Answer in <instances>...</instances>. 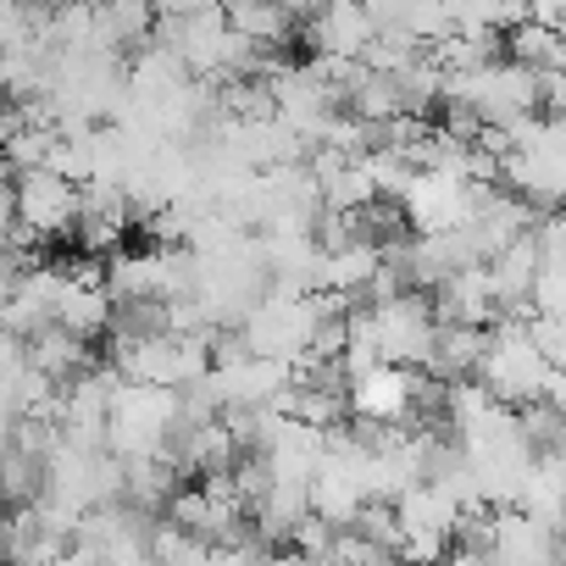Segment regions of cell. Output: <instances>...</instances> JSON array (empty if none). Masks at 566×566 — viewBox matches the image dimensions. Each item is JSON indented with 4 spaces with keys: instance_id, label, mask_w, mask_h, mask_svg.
<instances>
[{
    "instance_id": "obj_13",
    "label": "cell",
    "mask_w": 566,
    "mask_h": 566,
    "mask_svg": "<svg viewBox=\"0 0 566 566\" xmlns=\"http://www.w3.org/2000/svg\"><path fill=\"white\" fill-rule=\"evenodd\" d=\"M211 384L222 406H277L283 389H290V367L266 356H244L239 367H211Z\"/></svg>"
},
{
    "instance_id": "obj_15",
    "label": "cell",
    "mask_w": 566,
    "mask_h": 566,
    "mask_svg": "<svg viewBox=\"0 0 566 566\" xmlns=\"http://www.w3.org/2000/svg\"><path fill=\"white\" fill-rule=\"evenodd\" d=\"M560 500H566V467H560V450H544V455H533V467L522 478L516 511H527L533 522L560 533Z\"/></svg>"
},
{
    "instance_id": "obj_22",
    "label": "cell",
    "mask_w": 566,
    "mask_h": 566,
    "mask_svg": "<svg viewBox=\"0 0 566 566\" xmlns=\"http://www.w3.org/2000/svg\"><path fill=\"white\" fill-rule=\"evenodd\" d=\"M350 533L367 538V544L384 549V555L400 549V522H395V505H389V500H367V505L350 516Z\"/></svg>"
},
{
    "instance_id": "obj_11",
    "label": "cell",
    "mask_w": 566,
    "mask_h": 566,
    "mask_svg": "<svg viewBox=\"0 0 566 566\" xmlns=\"http://www.w3.org/2000/svg\"><path fill=\"white\" fill-rule=\"evenodd\" d=\"M367 7V23L373 34H400L411 45H439L450 34V18H444V0H361Z\"/></svg>"
},
{
    "instance_id": "obj_14",
    "label": "cell",
    "mask_w": 566,
    "mask_h": 566,
    "mask_svg": "<svg viewBox=\"0 0 566 566\" xmlns=\"http://www.w3.org/2000/svg\"><path fill=\"white\" fill-rule=\"evenodd\" d=\"M483 345H489V328H461V323H433V345L422 356L417 373H433L439 384H455V378H472L478 361H483Z\"/></svg>"
},
{
    "instance_id": "obj_18",
    "label": "cell",
    "mask_w": 566,
    "mask_h": 566,
    "mask_svg": "<svg viewBox=\"0 0 566 566\" xmlns=\"http://www.w3.org/2000/svg\"><path fill=\"white\" fill-rule=\"evenodd\" d=\"M500 51H505V62H516V67H527V73H555V67L566 62L560 29H544V23H533V18L511 23L505 40H500Z\"/></svg>"
},
{
    "instance_id": "obj_33",
    "label": "cell",
    "mask_w": 566,
    "mask_h": 566,
    "mask_svg": "<svg viewBox=\"0 0 566 566\" xmlns=\"http://www.w3.org/2000/svg\"><path fill=\"white\" fill-rule=\"evenodd\" d=\"M489 566H500V560H489Z\"/></svg>"
},
{
    "instance_id": "obj_7",
    "label": "cell",
    "mask_w": 566,
    "mask_h": 566,
    "mask_svg": "<svg viewBox=\"0 0 566 566\" xmlns=\"http://www.w3.org/2000/svg\"><path fill=\"white\" fill-rule=\"evenodd\" d=\"M301 40L312 45V56H345V62H356L361 45L373 40L367 7H361V0H317V12L301 23Z\"/></svg>"
},
{
    "instance_id": "obj_2",
    "label": "cell",
    "mask_w": 566,
    "mask_h": 566,
    "mask_svg": "<svg viewBox=\"0 0 566 566\" xmlns=\"http://www.w3.org/2000/svg\"><path fill=\"white\" fill-rule=\"evenodd\" d=\"M172 433V389H150V384H123L106 406V450L134 461V455H156L167 450Z\"/></svg>"
},
{
    "instance_id": "obj_32",
    "label": "cell",
    "mask_w": 566,
    "mask_h": 566,
    "mask_svg": "<svg viewBox=\"0 0 566 566\" xmlns=\"http://www.w3.org/2000/svg\"><path fill=\"white\" fill-rule=\"evenodd\" d=\"M0 511H7V494H0Z\"/></svg>"
},
{
    "instance_id": "obj_34",
    "label": "cell",
    "mask_w": 566,
    "mask_h": 566,
    "mask_svg": "<svg viewBox=\"0 0 566 566\" xmlns=\"http://www.w3.org/2000/svg\"><path fill=\"white\" fill-rule=\"evenodd\" d=\"M0 178H7V172H0Z\"/></svg>"
},
{
    "instance_id": "obj_10",
    "label": "cell",
    "mask_w": 566,
    "mask_h": 566,
    "mask_svg": "<svg viewBox=\"0 0 566 566\" xmlns=\"http://www.w3.org/2000/svg\"><path fill=\"white\" fill-rule=\"evenodd\" d=\"M411 384H417V367H373V373L345 384V406L356 417H373V422H406Z\"/></svg>"
},
{
    "instance_id": "obj_29",
    "label": "cell",
    "mask_w": 566,
    "mask_h": 566,
    "mask_svg": "<svg viewBox=\"0 0 566 566\" xmlns=\"http://www.w3.org/2000/svg\"><path fill=\"white\" fill-rule=\"evenodd\" d=\"M18 239V206H12V184L0 178V244Z\"/></svg>"
},
{
    "instance_id": "obj_21",
    "label": "cell",
    "mask_w": 566,
    "mask_h": 566,
    "mask_svg": "<svg viewBox=\"0 0 566 566\" xmlns=\"http://www.w3.org/2000/svg\"><path fill=\"white\" fill-rule=\"evenodd\" d=\"M516 433H522V444H527L533 455H544V450H560V444H566L560 406H544V400H527V406H516Z\"/></svg>"
},
{
    "instance_id": "obj_3",
    "label": "cell",
    "mask_w": 566,
    "mask_h": 566,
    "mask_svg": "<svg viewBox=\"0 0 566 566\" xmlns=\"http://www.w3.org/2000/svg\"><path fill=\"white\" fill-rule=\"evenodd\" d=\"M367 328H373V345H378V361L384 367H422V356L433 345L428 295L400 290V295L367 301Z\"/></svg>"
},
{
    "instance_id": "obj_30",
    "label": "cell",
    "mask_w": 566,
    "mask_h": 566,
    "mask_svg": "<svg viewBox=\"0 0 566 566\" xmlns=\"http://www.w3.org/2000/svg\"><path fill=\"white\" fill-rule=\"evenodd\" d=\"M23 7H51V0H23Z\"/></svg>"
},
{
    "instance_id": "obj_12",
    "label": "cell",
    "mask_w": 566,
    "mask_h": 566,
    "mask_svg": "<svg viewBox=\"0 0 566 566\" xmlns=\"http://www.w3.org/2000/svg\"><path fill=\"white\" fill-rule=\"evenodd\" d=\"M389 505H395L400 538H433V544H450L455 516H461V505H455L439 483H411V489H400Z\"/></svg>"
},
{
    "instance_id": "obj_31",
    "label": "cell",
    "mask_w": 566,
    "mask_h": 566,
    "mask_svg": "<svg viewBox=\"0 0 566 566\" xmlns=\"http://www.w3.org/2000/svg\"><path fill=\"white\" fill-rule=\"evenodd\" d=\"M95 7H123V0H95Z\"/></svg>"
},
{
    "instance_id": "obj_8",
    "label": "cell",
    "mask_w": 566,
    "mask_h": 566,
    "mask_svg": "<svg viewBox=\"0 0 566 566\" xmlns=\"http://www.w3.org/2000/svg\"><path fill=\"white\" fill-rule=\"evenodd\" d=\"M101 261H78L62 272V295H56V328L78 334V339H95L112 317V295L101 290Z\"/></svg>"
},
{
    "instance_id": "obj_19",
    "label": "cell",
    "mask_w": 566,
    "mask_h": 566,
    "mask_svg": "<svg viewBox=\"0 0 566 566\" xmlns=\"http://www.w3.org/2000/svg\"><path fill=\"white\" fill-rule=\"evenodd\" d=\"M222 18H228V29H233V34L255 40L261 51H283V45L295 40V18L283 12L277 0H239V7H228Z\"/></svg>"
},
{
    "instance_id": "obj_23",
    "label": "cell",
    "mask_w": 566,
    "mask_h": 566,
    "mask_svg": "<svg viewBox=\"0 0 566 566\" xmlns=\"http://www.w3.org/2000/svg\"><path fill=\"white\" fill-rule=\"evenodd\" d=\"M334 533H339L334 522H323L317 511H306V516L295 522V533H290V549H301V555L317 566V560H328V549H334Z\"/></svg>"
},
{
    "instance_id": "obj_1",
    "label": "cell",
    "mask_w": 566,
    "mask_h": 566,
    "mask_svg": "<svg viewBox=\"0 0 566 566\" xmlns=\"http://www.w3.org/2000/svg\"><path fill=\"white\" fill-rule=\"evenodd\" d=\"M472 378L489 389V400H500V406L516 411V406L538 400V389H544V378H549V361L527 345L522 323L500 317V323H489V345H483V361H478Z\"/></svg>"
},
{
    "instance_id": "obj_20",
    "label": "cell",
    "mask_w": 566,
    "mask_h": 566,
    "mask_svg": "<svg viewBox=\"0 0 566 566\" xmlns=\"http://www.w3.org/2000/svg\"><path fill=\"white\" fill-rule=\"evenodd\" d=\"M45 483V461L23 455L18 444H0V494H7V505H29Z\"/></svg>"
},
{
    "instance_id": "obj_4",
    "label": "cell",
    "mask_w": 566,
    "mask_h": 566,
    "mask_svg": "<svg viewBox=\"0 0 566 566\" xmlns=\"http://www.w3.org/2000/svg\"><path fill=\"white\" fill-rule=\"evenodd\" d=\"M12 206H18V228L29 239H56V233H73V222H78V184L56 178L51 167H34V172H18Z\"/></svg>"
},
{
    "instance_id": "obj_5",
    "label": "cell",
    "mask_w": 566,
    "mask_h": 566,
    "mask_svg": "<svg viewBox=\"0 0 566 566\" xmlns=\"http://www.w3.org/2000/svg\"><path fill=\"white\" fill-rule=\"evenodd\" d=\"M400 222H411V233H450L467 222V206H472V184H455L444 172H411L406 189H400Z\"/></svg>"
},
{
    "instance_id": "obj_27",
    "label": "cell",
    "mask_w": 566,
    "mask_h": 566,
    "mask_svg": "<svg viewBox=\"0 0 566 566\" xmlns=\"http://www.w3.org/2000/svg\"><path fill=\"white\" fill-rule=\"evenodd\" d=\"M23 361H29V339H23V334H12V328H0V378L18 373Z\"/></svg>"
},
{
    "instance_id": "obj_28",
    "label": "cell",
    "mask_w": 566,
    "mask_h": 566,
    "mask_svg": "<svg viewBox=\"0 0 566 566\" xmlns=\"http://www.w3.org/2000/svg\"><path fill=\"white\" fill-rule=\"evenodd\" d=\"M522 12L544 29H560V12H566V0H522Z\"/></svg>"
},
{
    "instance_id": "obj_25",
    "label": "cell",
    "mask_w": 566,
    "mask_h": 566,
    "mask_svg": "<svg viewBox=\"0 0 566 566\" xmlns=\"http://www.w3.org/2000/svg\"><path fill=\"white\" fill-rule=\"evenodd\" d=\"M217 0H150V12H156V23H184V18H200V12H211Z\"/></svg>"
},
{
    "instance_id": "obj_26",
    "label": "cell",
    "mask_w": 566,
    "mask_h": 566,
    "mask_svg": "<svg viewBox=\"0 0 566 566\" xmlns=\"http://www.w3.org/2000/svg\"><path fill=\"white\" fill-rule=\"evenodd\" d=\"M18 34H29V7L23 0H0V45H12Z\"/></svg>"
},
{
    "instance_id": "obj_6",
    "label": "cell",
    "mask_w": 566,
    "mask_h": 566,
    "mask_svg": "<svg viewBox=\"0 0 566 566\" xmlns=\"http://www.w3.org/2000/svg\"><path fill=\"white\" fill-rule=\"evenodd\" d=\"M489 560L500 566H560V533L516 505L489 511Z\"/></svg>"
},
{
    "instance_id": "obj_24",
    "label": "cell",
    "mask_w": 566,
    "mask_h": 566,
    "mask_svg": "<svg viewBox=\"0 0 566 566\" xmlns=\"http://www.w3.org/2000/svg\"><path fill=\"white\" fill-rule=\"evenodd\" d=\"M522 334H527V345H533L549 367L566 361V323H560V317H522Z\"/></svg>"
},
{
    "instance_id": "obj_17",
    "label": "cell",
    "mask_w": 566,
    "mask_h": 566,
    "mask_svg": "<svg viewBox=\"0 0 566 566\" xmlns=\"http://www.w3.org/2000/svg\"><path fill=\"white\" fill-rule=\"evenodd\" d=\"M172 489H178V461H172L167 450L123 461V500H128V505H139V511L156 516V511L167 505Z\"/></svg>"
},
{
    "instance_id": "obj_9",
    "label": "cell",
    "mask_w": 566,
    "mask_h": 566,
    "mask_svg": "<svg viewBox=\"0 0 566 566\" xmlns=\"http://www.w3.org/2000/svg\"><path fill=\"white\" fill-rule=\"evenodd\" d=\"M428 312H433V323L489 328V323H494V295H489L483 266H461V272L439 277L433 290H428Z\"/></svg>"
},
{
    "instance_id": "obj_16",
    "label": "cell",
    "mask_w": 566,
    "mask_h": 566,
    "mask_svg": "<svg viewBox=\"0 0 566 566\" xmlns=\"http://www.w3.org/2000/svg\"><path fill=\"white\" fill-rule=\"evenodd\" d=\"M90 361H95V356H90V339H78V334H67V328H56V323L40 328V334H29V367L45 373L51 384L78 378Z\"/></svg>"
}]
</instances>
